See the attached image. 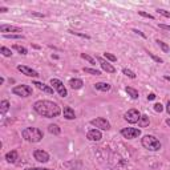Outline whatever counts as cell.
I'll use <instances>...</instances> for the list:
<instances>
[{"instance_id":"obj_15","label":"cell","mask_w":170,"mask_h":170,"mask_svg":"<svg viewBox=\"0 0 170 170\" xmlns=\"http://www.w3.org/2000/svg\"><path fill=\"white\" fill-rule=\"evenodd\" d=\"M94 88L100 92H109L112 89V85L109 83H96L94 84Z\"/></svg>"},{"instance_id":"obj_22","label":"cell","mask_w":170,"mask_h":170,"mask_svg":"<svg viewBox=\"0 0 170 170\" xmlns=\"http://www.w3.org/2000/svg\"><path fill=\"white\" fill-rule=\"evenodd\" d=\"M15 51L19 52L20 54H23V56H26V54H28V49L26 47H23V45H19V44H13V47H12Z\"/></svg>"},{"instance_id":"obj_13","label":"cell","mask_w":170,"mask_h":170,"mask_svg":"<svg viewBox=\"0 0 170 170\" xmlns=\"http://www.w3.org/2000/svg\"><path fill=\"white\" fill-rule=\"evenodd\" d=\"M87 138L89 141H100L102 138V134L98 129H91L88 133H87Z\"/></svg>"},{"instance_id":"obj_21","label":"cell","mask_w":170,"mask_h":170,"mask_svg":"<svg viewBox=\"0 0 170 170\" xmlns=\"http://www.w3.org/2000/svg\"><path fill=\"white\" fill-rule=\"evenodd\" d=\"M125 92L128 93V96H130L133 100H137L139 96H138V91L137 89H134V88H132V87H126L125 88Z\"/></svg>"},{"instance_id":"obj_8","label":"cell","mask_w":170,"mask_h":170,"mask_svg":"<svg viewBox=\"0 0 170 170\" xmlns=\"http://www.w3.org/2000/svg\"><path fill=\"white\" fill-rule=\"evenodd\" d=\"M121 134L124 136V138L134 139V138H138L141 136V130L136 129V128H124V129H121Z\"/></svg>"},{"instance_id":"obj_9","label":"cell","mask_w":170,"mask_h":170,"mask_svg":"<svg viewBox=\"0 0 170 170\" xmlns=\"http://www.w3.org/2000/svg\"><path fill=\"white\" fill-rule=\"evenodd\" d=\"M0 32H3L4 35H8V32L15 33V35H21V28L16 26H11V24H2L0 26Z\"/></svg>"},{"instance_id":"obj_19","label":"cell","mask_w":170,"mask_h":170,"mask_svg":"<svg viewBox=\"0 0 170 170\" xmlns=\"http://www.w3.org/2000/svg\"><path fill=\"white\" fill-rule=\"evenodd\" d=\"M149 124H150L149 116H146V114H141V117H139V121H138L139 126H141V128H146V126H149Z\"/></svg>"},{"instance_id":"obj_34","label":"cell","mask_w":170,"mask_h":170,"mask_svg":"<svg viewBox=\"0 0 170 170\" xmlns=\"http://www.w3.org/2000/svg\"><path fill=\"white\" fill-rule=\"evenodd\" d=\"M138 15L139 16H142V17H146V19H154V16L153 15H150V13H148V12H145V11H138Z\"/></svg>"},{"instance_id":"obj_1","label":"cell","mask_w":170,"mask_h":170,"mask_svg":"<svg viewBox=\"0 0 170 170\" xmlns=\"http://www.w3.org/2000/svg\"><path fill=\"white\" fill-rule=\"evenodd\" d=\"M33 109L37 114L45 118L57 117L61 113V109H60L59 105L53 101H49V100H39L33 104Z\"/></svg>"},{"instance_id":"obj_29","label":"cell","mask_w":170,"mask_h":170,"mask_svg":"<svg viewBox=\"0 0 170 170\" xmlns=\"http://www.w3.org/2000/svg\"><path fill=\"white\" fill-rule=\"evenodd\" d=\"M6 39H12V40H21L24 39L23 35H15V33H8V35H4Z\"/></svg>"},{"instance_id":"obj_17","label":"cell","mask_w":170,"mask_h":170,"mask_svg":"<svg viewBox=\"0 0 170 170\" xmlns=\"http://www.w3.org/2000/svg\"><path fill=\"white\" fill-rule=\"evenodd\" d=\"M83 80H80V78H71L69 80V87H71L72 89H81L83 88Z\"/></svg>"},{"instance_id":"obj_39","label":"cell","mask_w":170,"mask_h":170,"mask_svg":"<svg viewBox=\"0 0 170 170\" xmlns=\"http://www.w3.org/2000/svg\"><path fill=\"white\" fill-rule=\"evenodd\" d=\"M133 32H134V33H137V35H139V36H142V37H146V36H145V35H144L141 31H138V29H136V28L133 29Z\"/></svg>"},{"instance_id":"obj_16","label":"cell","mask_w":170,"mask_h":170,"mask_svg":"<svg viewBox=\"0 0 170 170\" xmlns=\"http://www.w3.org/2000/svg\"><path fill=\"white\" fill-rule=\"evenodd\" d=\"M63 113H64V117H65L67 120H74L76 118V113H74V111L71 106H64Z\"/></svg>"},{"instance_id":"obj_28","label":"cell","mask_w":170,"mask_h":170,"mask_svg":"<svg viewBox=\"0 0 170 170\" xmlns=\"http://www.w3.org/2000/svg\"><path fill=\"white\" fill-rule=\"evenodd\" d=\"M157 44H158V47L159 48H161L162 49V51L163 52H169L170 51V48H169V45H168V44L166 43H163V41H161V40H157V41H156Z\"/></svg>"},{"instance_id":"obj_14","label":"cell","mask_w":170,"mask_h":170,"mask_svg":"<svg viewBox=\"0 0 170 170\" xmlns=\"http://www.w3.org/2000/svg\"><path fill=\"white\" fill-rule=\"evenodd\" d=\"M32 85H35L37 89H40V91H43V92H45L48 94H52L54 89L52 87H49V85L47 84H44V83H40V81H32Z\"/></svg>"},{"instance_id":"obj_26","label":"cell","mask_w":170,"mask_h":170,"mask_svg":"<svg viewBox=\"0 0 170 170\" xmlns=\"http://www.w3.org/2000/svg\"><path fill=\"white\" fill-rule=\"evenodd\" d=\"M0 53H2L3 56H6V57H11L12 56V51L9 48H7V47H2V48H0Z\"/></svg>"},{"instance_id":"obj_33","label":"cell","mask_w":170,"mask_h":170,"mask_svg":"<svg viewBox=\"0 0 170 170\" xmlns=\"http://www.w3.org/2000/svg\"><path fill=\"white\" fill-rule=\"evenodd\" d=\"M157 13H159V15H161V16H163V17H168V19H170V12H169V11H166V9L158 8V9H157Z\"/></svg>"},{"instance_id":"obj_38","label":"cell","mask_w":170,"mask_h":170,"mask_svg":"<svg viewBox=\"0 0 170 170\" xmlns=\"http://www.w3.org/2000/svg\"><path fill=\"white\" fill-rule=\"evenodd\" d=\"M158 27L161 29H166V31H170V26H166V24H158Z\"/></svg>"},{"instance_id":"obj_44","label":"cell","mask_w":170,"mask_h":170,"mask_svg":"<svg viewBox=\"0 0 170 170\" xmlns=\"http://www.w3.org/2000/svg\"><path fill=\"white\" fill-rule=\"evenodd\" d=\"M166 125H168V126H170V118L166 120Z\"/></svg>"},{"instance_id":"obj_36","label":"cell","mask_w":170,"mask_h":170,"mask_svg":"<svg viewBox=\"0 0 170 170\" xmlns=\"http://www.w3.org/2000/svg\"><path fill=\"white\" fill-rule=\"evenodd\" d=\"M29 15H31V16H36V17H45V15H44V13H39V12H29Z\"/></svg>"},{"instance_id":"obj_25","label":"cell","mask_w":170,"mask_h":170,"mask_svg":"<svg viewBox=\"0 0 170 170\" xmlns=\"http://www.w3.org/2000/svg\"><path fill=\"white\" fill-rule=\"evenodd\" d=\"M80 56H81V59L87 60L89 64H92V65H96V59H93L92 56H89V54H87V53H81Z\"/></svg>"},{"instance_id":"obj_12","label":"cell","mask_w":170,"mask_h":170,"mask_svg":"<svg viewBox=\"0 0 170 170\" xmlns=\"http://www.w3.org/2000/svg\"><path fill=\"white\" fill-rule=\"evenodd\" d=\"M17 71H20L23 74H26V76H28V77H39L40 76V74L35 71V69L29 68L27 65H17Z\"/></svg>"},{"instance_id":"obj_24","label":"cell","mask_w":170,"mask_h":170,"mask_svg":"<svg viewBox=\"0 0 170 170\" xmlns=\"http://www.w3.org/2000/svg\"><path fill=\"white\" fill-rule=\"evenodd\" d=\"M83 71L88 74H92V76H100V74H101V72H100L98 69H94V68H84Z\"/></svg>"},{"instance_id":"obj_27","label":"cell","mask_w":170,"mask_h":170,"mask_svg":"<svg viewBox=\"0 0 170 170\" xmlns=\"http://www.w3.org/2000/svg\"><path fill=\"white\" fill-rule=\"evenodd\" d=\"M68 32H69V33H72V35H74V36H78V37H83V39H87V40H89V39H91V36H89V35H85V33H81V32L72 31V29H69Z\"/></svg>"},{"instance_id":"obj_31","label":"cell","mask_w":170,"mask_h":170,"mask_svg":"<svg viewBox=\"0 0 170 170\" xmlns=\"http://www.w3.org/2000/svg\"><path fill=\"white\" fill-rule=\"evenodd\" d=\"M148 54H149V57H152V59H153L156 63H158V64H162V63H163V60H162L161 57H159V56H156V54H154V53H152V52H148Z\"/></svg>"},{"instance_id":"obj_23","label":"cell","mask_w":170,"mask_h":170,"mask_svg":"<svg viewBox=\"0 0 170 170\" xmlns=\"http://www.w3.org/2000/svg\"><path fill=\"white\" fill-rule=\"evenodd\" d=\"M8 109H9L8 100H3V101L0 102V113H2V114H6V113L8 112Z\"/></svg>"},{"instance_id":"obj_4","label":"cell","mask_w":170,"mask_h":170,"mask_svg":"<svg viewBox=\"0 0 170 170\" xmlns=\"http://www.w3.org/2000/svg\"><path fill=\"white\" fill-rule=\"evenodd\" d=\"M12 93L19 97H29V96H32V87L26 85V84L16 85V87H13Z\"/></svg>"},{"instance_id":"obj_3","label":"cell","mask_w":170,"mask_h":170,"mask_svg":"<svg viewBox=\"0 0 170 170\" xmlns=\"http://www.w3.org/2000/svg\"><path fill=\"white\" fill-rule=\"evenodd\" d=\"M141 144L146 150H150V152H158L159 149L162 148L159 139L157 137L152 136V134H146V136H144L142 139H141Z\"/></svg>"},{"instance_id":"obj_10","label":"cell","mask_w":170,"mask_h":170,"mask_svg":"<svg viewBox=\"0 0 170 170\" xmlns=\"http://www.w3.org/2000/svg\"><path fill=\"white\" fill-rule=\"evenodd\" d=\"M96 60L98 61V64L101 65V68H102L106 73H116V68H114L112 64L108 61V60H105L104 57H100V56L96 57Z\"/></svg>"},{"instance_id":"obj_2","label":"cell","mask_w":170,"mask_h":170,"mask_svg":"<svg viewBox=\"0 0 170 170\" xmlns=\"http://www.w3.org/2000/svg\"><path fill=\"white\" fill-rule=\"evenodd\" d=\"M21 136H23V138L26 139V141H28V142H40L43 139V137H44V134H43V132L40 130L39 128H26L24 130L21 132Z\"/></svg>"},{"instance_id":"obj_37","label":"cell","mask_w":170,"mask_h":170,"mask_svg":"<svg viewBox=\"0 0 170 170\" xmlns=\"http://www.w3.org/2000/svg\"><path fill=\"white\" fill-rule=\"evenodd\" d=\"M26 170H53V169H47V168H27Z\"/></svg>"},{"instance_id":"obj_7","label":"cell","mask_w":170,"mask_h":170,"mask_svg":"<svg viewBox=\"0 0 170 170\" xmlns=\"http://www.w3.org/2000/svg\"><path fill=\"white\" fill-rule=\"evenodd\" d=\"M91 124L93 125V126H96L98 130L101 129V130H109L111 129V124H109V121L106 118L104 117H97V118H93Z\"/></svg>"},{"instance_id":"obj_42","label":"cell","mask_w":170,"mask_h":170,"mask_svg":"<svg viewBox=\"0 0 170 170\" xmlns=\"http://www.w3.org/2000/svg\"><path fill=\"white\" fill-rule=\"evenodd\" d=\"M8 9L6 8V7H0V12H7Z\"/></svg>"},{"instance_id":"obj_20","label":"cell","mask_w":170,"mask_h":170,"mask_svg":"<svg viewBox=\"0 0 170 170\" xmlns=\"http://www.w3.org/2000/svg\"><path fill=\"white\" fill-rule=\"evenodd\" d=\"M48 132L51 133V134H53V136H59V134L61 133V129H60L59 125H56V124H51V125L48 126Z\"/></svg>"},{"instance_id":"obj_32","label":"cell","mask_w":170,"mask_h":170,"mask_svg":"<svg viewBox=\"0 0 170 170\" xmlns=\"http://www.w3.org/2000/svg\"><path fill=\"white\" fill-rule=\"evenodd\" d=\"M104 57L106 59V60H109V61H117V57L114 56V54H112V53H109V52H105L104 53Z\"/></svg>"},{"instance_id":"obj_35","label":"cell","mask_w":170,"mask_h":170,"mask_svg":"<svg viewBox=\"0 0 170 170\" xmlns=\"http://www.w3.org/2000/svg\"><path fill=\"white\" fill-rule=\"evenodd\" d=\"M154 111H156V112H159V113H161V112L163 111V106H162V104H159V102H157V104H154Z\"/></svg>"},{"instance_id":"obj_5","label":"cell","mask_w":170,"mask_h":170,"mask_svg":"<svg viewBox=\"0 0 170 170\" xmlns=\"http://www.w3.org/2000/svg\"><path fill=\"white\" fill-rule=\"evenodd\" d=\"M51 85H52V88L59 93V96H61V97H67L68 96V91H67V88L64 87V84L63 81H60L59 78H52L51 80Z\"/></svg>"},{"instance_id":"obj_6","label":"cell","mask_w":170,"mask_h":170,"mask_svg":"<svg viewBox=\"0 0 170 170\" xmlns=\"http://www.w3.org/2000/svg\"><path fill=\"white\" fill-rule=\"evenodd\" d=\"M139 117H141V113H139L137 109H129V111L124 114L125 121H128L129 124H137L139 121Z\"/></svg>"},{"instance_id":"obj_43","label":"cell","mask_w":170,"mask_h":170,"mask_svg":"<svg viewBox=\"0 0 170 170\" xmlns=\"http://www.w3.org/2000/svg\"><path fill=\"white\" fill-rule=\"evenodd\" d=\"M163 78H165V80H168V81H170V76H168V74H165Z\"/></svg>"},{"instance_id":"obj_18","label":"cell","mask_w":170,"mask_h":170,"mask_svg":"<svg viewBox=\"0 0 170 170\" xmlns=\"http://www.w3.org/2000/svg\"><path fill=\"white\" fill-rule=\"evenodd\" d=\"M6 159H7V162H9V163L16 162V159H17V152H16V150L8 152V153L6 154Z\"/></svg>"},{"instance_id":"obj_11","label":"cell","mask_w":170,"mask_h":170,"mask_svg":"<svg viewBox=\"0 0 170 170\" xmlns=\"http://www.w3.org/2000/svg\"><path fill=\"white\" fill-rule=\"evenodd\" d=\"M33 157L36 161L41 162V163H45L49 161V154L45 150H41V149H36V150L33 152Z\"/></svg>"},{"instance_id":"obj_30","label":"cell","mask_w":170,"mask_h":170,"mask_svg":"<svg viewBox=\"0 0 170 170\" xmlns=\"http://www.w3.org/2000/svg\"><path fill=\"white\" fill-rule=\"evenodd\" d=\"M122 73L125 74V76H128L129 78H136V73H134L133 71H130V69H128V68H124Z\"/></svg>"},{"instance_id":"obj_40","label":"cell","mask_w":170,"mask_h":170,"mask_svg":"<svg viewBox=\"0 0 170 170\" xmlns=\"http://www.w3.org/2000/svg\"><path fill=\"white\" fill-rule=\"evenodd\" d=\"M154 98H156V94H154V93H150V94L148 96V100H149V101H152V100H154Z\"/></svg>"},{"instance_id":"obj_41","label":"cell","mask_w":170,"mask_h":170,"mask_svg":"<svg viewBox=\"0 0 170 170\" xmlns=\"http://www.w3.org/2000/svg\"><path fill=\"white\" fill-rule=\"evenodd\" d=\"M166 112H168V114H170V100H169L168 104H166Z\"/></svg>"}]
</instances>
